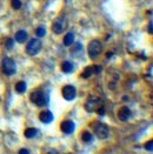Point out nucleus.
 Returning <instances> with one entry per match:
<instances>
[{
  "label": "nucleus",
  "mask_w": 153,
  "mask_h": 154,
  "mask_svg": "<svg viewBox=\"0 0 153 154\" xmlns=\"http://www.w3.org/2000/svg\"><path fill=\"white\" fill-rule=\"evenodd\" d=\"M93 131H94V134L99 139H106L110 135V128L104 123H93Z\"/></svg>",
  "instance_id": "obj_5"
},
{
  "label": "nucleus",
  "mask_w": 153,
  "mask_h": 154,
  "mask_svg": "<svg viewBox=\"0 0 153 154\" xmlns=\"http://www.w3.org/2000/svg\"><path fill=\"white\" fill-rule=\"evenodd\" d=\"M18 154H30V151H29L27 148H21Z\"/></svg>",
  "instance_id": "obj_25"
},
{
  "label": "nucleus",
  "mask_w": 153,
  "mask_h": 154,
  "mask_svg": "<svg viewBox=\"0 0 153 154\" xmlns=\"http://www.w3.org/2000/svg\"><path fill=\"white\" fill-rule=\"evenodd\" d=\"M71 53H73V54H75V53H78V54L83 53V45H81L80 42H77V44H75V47L71 51Z\"/></svg>",
  "instance_id": "obj_20"
},
{
  "label": "nucleus",
  "mask_w": 153,
  "mask_h": 154,
  "mask_svg": "<svg viewBox=\"0 0 153 154\" xmlns=\"http://www.w3.org/2000/svg\"><path fill=\"white\" fill-rule=\"evenodd\" d=\"M37 134H38V129H37V128H33V127L26 128L25 132H24V135H25V138H27V139L34 138Z\"/></svg>",
  "instance_id": "obj_16"
},
{
  "label": "nucleus",
  "mask_w": 153,
  "mask_h": 154,
  "mask_svg": "<svg viewBox=\"0 0 153 154\" xmlns=\"http://www.w3.org/2000/svg\"><path fill=\"white\" fill-rule=\"evenodd\" d=\"M0 67H1V72L5 74V75H8V77H12L17 72V65L15 61L11 58H4L1 60L0 63Z\"/></svg>",
  "instance_id": "obj_2"
},
{
  "label": "nucleus",
  "mask_w": 153,
  "mask_h": 154,
  "mask_svg": "<svg viewBox=\"0 0 153 154\" xmlns=\"http://www.w3.org/2000/svg\"><path fill=\"white\" fill-rule=\"evenodd\" d=\"M149 33H150V34H152V33H153V25H152V20H150V23H149Z\"/></svg>",
  "instance_id": "obj_26"
},
{
  "label": "nucleus",
  "mask_w": 153,
  "mask_h": 154,
  "mask_svg": "<svg viewBox=\"0 0 153 154\" xmlns=\"http://www.w3.org/2000/svg\"><path fill=\"white\" fill-rule=\"evenodd\" d=\"M67 28V19L65 17L57 18L52 24V31L56 34H62Z\"/></svg>",
  "instance_id": "obj_6"
},
{
  "label": "nucleus",
  "mask_w": 153,
  "mask_h": 154,
  "mask_svg": "<svg viewBox=\"0 0 153 154\" xmlns=\"http://www.w3.org/2000/svg\"><path fill=\"white\" fill-rule=\"evenodd\" d=\"M81 140H83L84 142H92V141H93V135L91 134V132L84 131L83 134H81Z\"/></svg>",
  "instance_id": "obj_18"
},
{
  "label": "nucleus",
  "mask_w": 153,
  "mask_h": 154,
  "mask_svg": "<svg viewBox=\"0 0 153 154\" xmlns=\"http://www.w3.org/2000/svg\"><path fill=\"white\" fill-rule=\"evenodd\" d=\"M132 117V112H131V109L127 107V106H122L119 108V111H118V119L120 120V121H127L130 118Z\"/></svg>",
  "instance_id": "obj_10"
},
{
  "label": "nucleus",
  "mask_w": 153,
  "mask_h": 154,
  "mask_svg": "<svg viewBox=\"0 0 153 154\" xmlns=\"http://www.w3.org/2000/svg\"><path fill=\"white\" fill-rule=\"evenodd\" d=\"M26 90H27V85H26V82L25 81H18L17 84H15V91L18 93H25L26 92Z\"/></svg>",
  "instance_id": "obj_17"
},
{
  "label": "nucleus",
  "mask_w": 153,
  "mask_h": 154,
  "mask_svg": "<svg viewBox=\"0 0 153 154\" xmlns=\"http://www.w3.org/2000/svg\"><path fill=\"white\" fill-rule=\"evenodd\" d=\"M73 42H74V34L72 32L66 33L65 36H64V45L65 46H72Z\"/></svg>",
  "instance_id": "obj_15"
},
{
  "label": "nucleus",
  "mask_w": 153,
  "mask_h": 154,
  "mask_svg": "<svg viewBox=\"0 0 153 154\" xmlns=\"http://www.w3.org/2000/svg\"><path fill=\"white\" fill-rule=\"evenodd\" d=\"M41 47H42V44H41L40 39L33 38L26 45V53L29 55H31V57H34V55H37L41 51Z\"/></svg>",
  "instance_id": "obj_4"
},
{
  "label": "nucleus",
  "mask_w": 153,
  "mask_h": 154,
  "mask_svg": "<svg viewBox=\"0 0 153 154\" xmlns=\"http://www.w3.org/2000/svg\"><path fill=\"white\" fill-rule=\"evenodd\" d=\"M101 102H100V100L99 99H97V98H94V96H91V98H89L87 100H86V102H85V109L87 111V112H95L101 105H100Z\"/></svg>",
  "instance_id": "obj_8"
},
{
  "label": "nucleus",
  "mask_w": 153,
  "mask_h": 154,
  "mask_svg": "<svg viewBox=\"0 0 153 154\" xmlns=\"http://www.w3.org/2000/svg\"><path fill=\"white\" fill-rule=\"evenodd\" d=\"M97 111H98V114H100V115H104V114H105V108H104V106H101V107L98 108Z\"/></svg>",
  "instance_id": "obj_24"
},
{
  "label": "nucleus",
  "mask_w": 153,
  "mask_h": 154,
  "mask_svg": "<svg viewBox=\"0 0 153 154\" xmlns=\"http://www.w3.org/2000/svg\"><path fill=\"white\" fill-rule=\"evenodd\" d=\"M48 154H58V153H57V152H50Z\"/></svg>",
  "instance_id": "obj_27"
},
{
  "label": "nucleus",
  "mask_w": 153,
  "mask_h": 154,
  "mask_svg": "<svg viewBox=\"0 0 153 154\" xmlns=\"http://www.w3.org/2000/svg\"><path fill=\"white\" fill-rule=\"evenodd\" d=\"M102 50H104L102 44L99 40H92V41H90L87 51H89V55H90L91 59H97L101 54Z\"/></svg>",
  "instance_id": "obj_3"
},
{
  "label": "nucleus",
  "mask_w": 153,
  "mask_h": 154,
  "mask_svg": "<svg viewBox=\"0 0 153 154\" xmlns=\"http://www.w3.org/2000/svg\"><path fill=\"white\" fill-rule=\"evenodd\" d=\"M60 129L61 132H64L65 134H71L74 132L75 129V125L72 120H64L60 123Z\"/></svg>",
  "instance_id": "obj_11"
},
{
  "label": "nucleus",
  "mask_w": 153,
  "mask_h": 154,
  "mask_svg": "<svg viewBox=\"0 0 153 154\" xmlns=\"http://www.w3.org/2000/svg\"><path fill=\"white\" fill-rule=\"evenodd\" d=\"M145 148H146L147 152H152L153 151V141L152 140H150V141H147V142L145 144Z\"/></svg>",
  "instance_id": "obj_23"
},
{
  "label": "nucleus",
  "mask_w": 153,
  "mask_h": 154,
  "mask_svg": "<svg viewBox=\"0 0 153 154\" xmlns=\"http://www.w3.org/2000/svg\"><path fill=\"white\" fill-rule=\"evenodd\" d=\"M11 6L14 8V9H19L21 7V1L20 0H12L11 1Z\"/></svg>",
  "instance_id": "obj_21"
},
{
  "label": "nucleus",
  "mask_w": 153,
  "mask_h": 154,
  "mask_svg": "<svg viewBox=\"0 0 153 154\" xmlns=\"http://www.w3.org/2000/svg\"><path fill=\"white\" fill-rule=\"evenodd\" d=\"M61 71L64 73H71L74 71V65L71 61H64L61 63Z\"/></svg>",
  "instance_id": "obj_14"
},
{
  "label": "nucleus",
  "mask_w": 153,
  "mask_h": 154,
  "mask_svg": "<svg viewBox=\"0 0 153 154\" xmlns=\"http://www.w3.org/2000/svg\"><path fill=\"white\" fill-rule=\"evenodd\" d=\"M35 34H37V36H39V38H42V36H45L46 35V28H45V26H39L37 30H35Z\"/></svg>",
  "instance_id": "obj_19"
},
{
  "label": "nucleus",
  "mask_w": 153,
  "mask_h": 154,
  "mask_svg": "<svg viewBox=\"0 0 153 154\" xmlns=\"http://www.w3.org/2000/svg\"><path fill=\"white\" fill-rule=\"evenodd\" d=\"M13 46H14V40L11 39V38L7 39V40H6V48H7V50H12Z\"/></svg>",
  "instance_id": "obj_22"
},
{
  "label": "nucleus",
  "mask_w": 153,
  "mask_h": 154,
  "mask_svg": "<svg viewBox=\"0 0 153 154\" xmlns=\"http://www.w3.org/2000/svg\"><path fill=\"white\" fill-rule=\"evenodd\" d=\"M30 100L38 107H44L50 102V95L41 90H35L30 94Z\"/></svg>",
  "instance_id": "obj_1"
},
{
  "label": "nucleus",
  "mask_w": 153,
  "mask_h": 154,
  "mask_svg": "<svg viewBox=\"0 0 153 154\" xmlns=\"http://www.w3.org/2000/svg\"><path fill=\"white\" fill-rule=\"evenodd\" d=\"M39 120L44 123H50L53 120V113L51 111H42L39 113Z\"/></svg>",
  "instance_id": "obj_12"
},
{
  "label": "nucleus",
  "mask_w": 153,
  "mask_h": 154,
  "mask_svg": "<svg viewBox=\"0 0 153 154\" xmlns=\"http://www.w3.org/2000/svg\"><path fill=\"white\" fill-rule=\"evenodd\" d=\"M101 66H99V65H92V66H87L84 71H83V73H81V77L84 78V79H87V78H90L92 75H94V74H99L100 72H101Z\"/></svg>",
  "instance_id": "obj_9"
},
{
  "label": "nucleus",
  "mask_w": 153,
  "mask_h": 154,
  "mask_svg": "<svg viewBox=\"0 0 153 154\" xmlns=\"http://www.w3.org/2000/svg\"><path fill=\"white\" fill-rule=\"evenodd\" d=\"M27 39H29V34L24 30H20L15 33V41H18L19 44H24Z\"/></svg>",
  "instance_id": "obj_13"
},
{
  "label": "nucleus",
  "mask_w": 153,
  "mask_h": 154,
  "mask_svg": "<svg viewBox=\"0 0 153 154\" xmlns=\"http://www.w3.org/2000/svg\"><path fill=\"white\" fill-rule=\"evenodd\" d=\"M61 94H62V96H64L65 100L72 101V100H74L75 96H77V90H75V87L72 86V85H65V86L62 87V90H61Z\"/></svg>",
  "instance_id": "obj_7"
}]
</instances>
